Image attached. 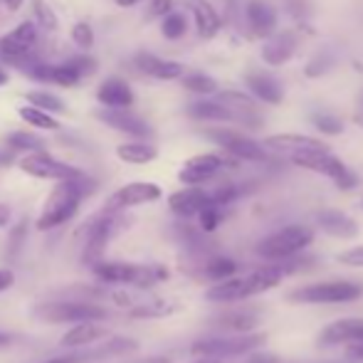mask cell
Returning <instances> with one entry per match:
<instances>
[{"mask_svg":"<svg viewBox=\"0 0 363 363\" xmlns=\"http://www.w3.org/2000/svg\"><path fill=\"white\" fill-rule=\"evenodd\" d=\"M191 5H193V15H196L198 35H201V38H213V35H218L220 25H223L218 10L213 8L208 0H191Z\"/></svg>","mask_w":363,"mask_h":363,"instance_id":"4316f807","label":"cell"},{"mask_svg":"<svg viewBox=\"0 0 363 363\" xmlns=\"http://www.w3.org/2000/svg\"><path fill=\"white\" fill-rule=\"evenodd\" d=\"M148 15L158 18V15H171V0H151L148 5Z\"/></svg>","mask_w":363,"mask_h":363,"instance_id":"7dc6e473","label":"cell"},{"mask_svg":"<svg viewBox=\"0 0 363 363\" xmlns=\"http://www.w3.org/2000/svg\"><path fill=\"white\" fill-rule=\"evenodd\" d=\"M361 106H363V94H361Z\"/></svg>","mask_w":363,"mask_h":363,"instance_id":"91938a15","label":"cell"},{"mask_svg":"<svg viewBox=\"0 0 363 363\" xmlns=\"http://www.w3.org/2000/svg\"><path fill=\"white\" fill-rule=\"evenodd\" d=\"M208 206H213V196L203 188H183L168 198V208L178 218H198Z\"/></svg>","mask_w":363,"mask_h":363,"instance_id":"e0dca14e","label":"cell"},{"mask_svg":"<svg viewBox=\"0 0 363 363\" xmlns=\"http://www.w3.org/2000/svg\"><path fill=\"white\" fill-rule=\"evenodd\" d=\"M20 114V119L25 121V124H30V126H35V129H45V131H52V129H57V121L52 119V116L48 114V111H43V109H35V106H23V109L18 111Z\"/></svg>","mask_w":363,"mask_h":363,"instance_id":"4dcf8cb0","label":"cell"},{"mask_svg":"<svg viewBox=\"0 0 363 363\" xmlns=\"http://www.w3.org/2000/svg\"><path fill=\"white\" fill-rule=\"evenodd\" d=\"M228 208H220V206H208L206 211L198 216V228L203 230V233H216L220 225L225 223V216H228Z\"/></svg>","mask_w":363,"mask_h":363,"instance_id":"836d02e7","label":"cell"},{"mask_svg":"<svg viewBox=\"0 0 363 363\" xmlns=\"http://www.w3.org/2000/svg\"><path fill=\"white\" fill-rule=\"evenodd\" d=\"M25 235H28V220H20L8 238V252H5L8 259H13L20 255V250H23V245H25Z\"/></svg>","mask_w":363,"mask_h":363,"instance_id":"60d3db41","label":"cell"},{"mask_svg":"<svg viewBox=\"0 0 363 363\" xmlns=\"http://www.w3.org/2000/svg\"><path fill=\"white\" fill-rule=\"evenodd\" d=\"M13 336H10V334H5V331H0V349H3V346H10V344H13Z\"/></svg>","mask_w":363,"mask_h":363,"instance_id":"f5cc1de1","label":"cell"},{"mask_svg":"<svg viewBox=\"0 0 363 363\" xmlns=\"http://www.w3.org/2000/svg\"><path fill=\"white\" fill-rule=\"evenodd\" d=\"M67 65H69V67H74L82 77L91 74L96 69V62L91 57H74V60H67Z\"/></svg>","mask_w":363,"mask_h":363,"instance_id":"f6af8a7d","label":"cell"},{"mask_svg":"<svg viewBox=\"0 0 363 363\" xmlns=\"http://www.w3.org/2000/svg\"><path fill=\"white\" fill-rule=\"evenodd\" d=\"M30 77L40 82H52V84H60V86H74L77 82L82 79V74L77 72L74 67H69L67 62L55 65V67H50V65H35V67L30 69Z\"/></svg>","mask_w":363,"mask_h":363,"instance_id":"d4e9b609","label":"cell"},{"mask_svg":"<svg viewBox=\"0 0 363 363\" xmlns=\"http://www.w3.org/2000/svg\"><path fill=\"white\" fill-rule=\"evenodd\" d=\"M28 104L35 106V109H43V111H65V101L55 94H48V91H33L28 94Z\"/></svg>","mask_w":363,"mask_h":363,"instance_id":"e575fe53","label":"cell"},{"mask_svg":"<svg viewBox=\"0 0 363 363\" xmlns=\"http://www.w3.org/2000/svg\"><path fill=\"white\" fill-rule=\"evenodd\" d=\"M0 60L3 62H8V65H15V67H28L30 65V69L35 67L33 65V50H23V48H18V45L13 43V40L5 35V38H0Z\"/></svg>","mask_w":363,"mask_h":363,"instance_id":"f546056e","label":"cell"},{"mask_svg":"<svg viewBox=\"0 0 363 363\" xmlns=\"http://www.w3.org/2000/svg\"><path fill=\"white\" fill-rule=\"evenodd\" d=\"M101 104L111 106V109H126L134 104V91L124 79H106L96 91Z\"/></svg>","mask_w":363,"mask_h":363,"instance_id":"cb8c5ba5","label":"cell"},{"mask_svg":"<svg viewBox=\"0 0 363 363\" xmlns=\"http://www.w3.org/2000/svg\"><path fill=\"white\" fill-rule=\"evenodd\" d=\"M141 3V0H116V5H121V8H129V5H136Z\"/></svg>","mask_w":363,"mask_h":363,"instance_id":"db71d44e","label":"cell"},{"mask_svg":"<svg viewBox=\"0 0 363 363\" xmlns=\"http://www.w3.org/2000/svg\"><path fill=\"white\" fill-rule=\"evenodd\" d=\"M206 136L213 141V144L225 148L230 156L240 158V161H264V158H267V148H264V144H257V141H252L245 134H238V131L213 129V131H206Z\"/></svg>","mask_w":363,"mask_h":363,"instance_id":"8fae6325","label":"cell"},{"mask_svg":"<svg viewBox=\"0 0 363 363\" xmlns=\"http://www.w3.org/2000/svg\"><path fill=\"white\" fill-rule=\"evenodd\" d=\"M33 316H38L45 324H89V321H104L109 319V309L101 304H91V301H45L33 309Z\"/></svg>","mask_w":363,"mask_h":363,"instance_id":"5b68a950","label":"cell"},{"mask_svg":"<svg viewBox=\"0 0 363 363\" xmlns=\"http://www.w3.org/2000/svg\"><path fill=\"white\" fill-rule=\"evenodd\" d=\"M264 148L274 153H282L289 156L291 161L299 156H309V153H324L329 151V146L319 139H311V136H301V134H279V136H269L264 139Z\"/></svg>","mask_w":363,"mask_h":363,"instance_id":"4fadbf2b","label":"cell"},{"mask_svg":"<svg viewBox=\"0 0 363 363\" xmlns=\"http://www.w3.org/2000/svg\"><path fill=\"white\" fill-rule=\"evenodd\" d=\"M329 363H351V361H329Z\"/></svg>","mask_w":363,"mask_h":363,"instance_id":"680465c9","label":"cell"},{"mask_svg":"<svg viewBox=\"0 0 363 363\" xmlns=\"http://www.w3.org/2000/svg\"><path fill=\"white\" fill-rule=\"evenodd\" d=\"M247 86H250V94H255L264 104H279L284 96L282 84L269 74H250Z\"/></svg>","mask_w":363,"mask_h":363,"instance_id":"484cf974","label":"cell"},{"mask_svg":"<svg viewBox=\"0 0 363 363\" xmlns=\"http://www.w3.org/2000/svg\"><path fill=\"white\" fill-rule=\"evenodd\" d=\"M3 84H8V74H5V69L0 67V86H3Z\"/></svg>","mask_w":363,"mask_h":363,"instance_id":"9f6ffc18","label":"cell"},{"mask_svg":"<svg viewBox=\"0 0 363 363\" xmlns=\"http://www.w3.org/2000/svg\"><path fill=\"white\" fill-rule=\"evenodd\" d=\"M33 15H35V23L45 30H55L57 28V18H55V10L50 8L45 0H33Z\"/></svg>","mask_w":363,"mask_h":363,"instance_id":"f35d334b","label":"cell"},{"mask_svg":"<svg viewBox=\"0 0 363 363\" xmlns=\"http://www.w3.org/2000/svg\"><path fill=\"white\" fill-rule=\"evenodd\" d=\"M191 363H225V361H218V359H196Z\"/></svg>","mask_w":363,"mask_h":363,"instance_id":"11a10c76","label":"cell"},{"mask_svg":"<svg viewBox=\"0 0 363 363\" xmlns=\"http://www.w3.org/2000/svg\"><path fill=\"white\" fill-rule=\"evenodd\" d=\"M8 38L13 40L18 48L33 50V45L38 43V28H35V23H23V25H18Z\"/></svg>","mask_w":363,"mask_h":363,"instance_id":"8d00e7d4","label":"cell"},{"mask_svg":"<svg viewBox=\"0 0 363 363\" xmlns=\"http://www.w3.org/2000/svg\"><path fill=\"white\" fill-rule=\"evenodd\" d=\"M129 220L119 218V213H104L99 218H91L77 230V240H82V259L89 267H94L96 262H101V255L106 250V242L119 233L121 228H126Z\"/></svg>","mask_w":363,"mask_h":363,"instance_id":"8992f818","label":"cell"},{"mask_svg":"<svg viewBox=\"0 0 363 363\" xmlns=\"http://www.w3.org/2000/svg\"><path fill=\"white\" fill-rule=\"evenodd\" d=\"M245 363H282L279 361V356L274 354H267V351H255V354H250Z\"/></svg>","mask_w":363,"mask_h":363,"instance_id":"c3c4849f","label":"cell"},{"mask_svg":"<svg viewBox=\"0 0 363 363\" xmlns=\"http://www.w3.org/2000/svg\"><path fill=\"white\" fill-rule=\"evenodd\" d=\"M116 156H119L124 163H131V166H144V163L156 161L158 151L153 146L136 141V144H121V146H116Z\"/></svg>","mask_w":363,"mask_h":363,"instance_id":"f1b7e54d","label":"cell"},{"mask_svg":"<svg viewBox=\"0 0 363 363\" xmlns=\"http://www.w3.org/2000/svg\"><path fill=\"white\" fill-rule=\"evenodd\" d=\"M96 116H99L104 124H109L111 129H119V131H124V134H134V136H141V139H146V136L153 134L151 126H148L144 119L129 114V111L109 109V111H99Z\"/></svg>","mask_w":363,"mask_h":363,"instance_id":"7402d4cb","label":"cell"},{"mask_svg":"<svg viewBox=\"0 0 363 363\" xmlns=\"http://www.w3.org/2000/svg\"><path fill=\"white\" fill-rule=\"evenodd\" d=\"M161 30H163V35H166L168 40H178V38H183V35H186L188 23H186V18H183V15L171 13V15H166V18H163Z\"/></svg>","mask_w":363,"mask_h":363,"instance_id":"74e56055","label":"cell"},{"mask_svg":"<svg viewBox=\"0 0 363 363\" xmlns=\"http://www.w3.org/2000/svg\"><path fill=\"white\" fill-rule=\"evenodd\" d=\"M264 344V334H245V336H233V334H220V336H208V339H198L191 344V354L196 359H238V356H250L255 351H259V346Z\"/></svg>","mask_w":363,"mask_h":363,"instance_id":"52a82bcc","label":"cell"},{"mask_svg":"<svg viewBox=\"0 0 363 363\" xmlns=\"http://www.w3.org/2000/svg\"><path fill=\"white\" fill-rule=\"evenodd\" d=\"M294 163L301 168H309V171L331 178V181L336 183V188H341V191H354V188L359 186V176H356L341 158H336L331 151L299 156V158H294Z\"/></svg>","mask_w":363,"mask_h":363,"instance_id":"ba28073f","label":"cell"},{"mask_svg":"<svg viewBox=\"0 0 363 363\" xmlns=\"http://www.w3.org/2000/svg\"><path fill=\"white\" fill-rule=\"evenodd\" d=\"M344 356L351 363H363V341H354V344L344 346Z\"/></svg>","mask_w":363,"mask_h":363,"instance_id":"bcb514c9","label":"cell"},{"mask_svg":"<svg viewBox=\"0 0 363 363\" xmlns=\"http://www.w3.org/2000/svg\"><path fill=\"white\" fill-rule=\"evenodd\" d=\"M284 10H287L291 18L304 20V18H309V13H311V3L309 0H284Z\"/></svg>","mask_w":363,"mask_h":363,"instance_id":"ee69618b","label":"cell"},{"mask_svg":"<svg viewBox=\"0 0 363 363\" xmlns=\"http://www.w3.org/2000/svg\"><path fill=\"white\" fill-rule=\"evenodd\" d=\"M354 121H356V124H359L361 129H363V111H361V114H356V116H354Z\"/></svg>","mask_w":363,"mask_h":363,"instance_id":"6f0895ef","label":"cell"},{"mask_svg":"<svg viewBox=\"0 0 363 363\" xmlns=\"http://www.w3.org/2000/svg\"><path fill=\"white\" fill-rule=\"evenodd\" d=\"M134 65L148 77H156V79H178L183 74V65L178 62H168V60H161L156 55L141 52L134 57Z\"/></svg>","mask_w":363,"mask_h":363,"instance_id":"603a6c76","label":"cell"},{"mask_svg":"<svg viewBox=\"0 0 363 363\" xmlns=\"http://www.w3.org/2000/svg\"><path fill=\"white\" fill-rule=\"evenodd\" d=\"M13 282H15V274L10 272V269H0V291L10 289L13 287Z\"/></svg>","mask_w":363,"mask_h":363,"instance_id":"681fc988","label":"cell"},{"mask_svg":"<svg viewBox=\"0 0 363 363\" xmlns=\"http://www.w3.org/2000/svg\"><path fill=\"white\" fill-rule=\"evenodd\" d=\"M20 168H23L28 176H35V178H45V181H77V178H82L84 173L79 171V168L69 166V163H62L57 161V158L48 156L45 151L40 153H30V156H25L23 161L18 163Z\"/></svg>","mask_w":363,"mask_h":363,"instance_id":"9c48e42d","label":"cell"},{"mask_svg":"<svg viewBox=\"0 0 363 363\" xmlns=\"http://www.w3.org/2000/svg\"><path fill=\"white\" fill-rule=\"evenodd\" d=\"M106 336H109V329H106V326H101L99 321H89V324L72 326V329L62 336L60 344H62L65 349H74V346H96V344H101Z\"/></svg>","mask_w":363,"mask_h":363,"instance_id":"44dd1931","label":"cell"},{"mask_svg":"<svg viewBox=\"0 0 363 363\" xmlns=\"http://www.w3.org/2000/svg\"><path fill=\"white\" fill-rule=\"evenodd\" d=\"M354 341H363V319L361 316H346V319H336L329 326L319 331V346L331 349V346H349Z\"/></svg>","mask_w":363,"mask_h":363,"instance_id":"5bb4252c","label":"cell"},{"mask_svg":"<svg viewBox=\"0 0 363 363\" xmlns=\"http://www.w3.org/2000/svg\"><path fill=\"white\" fill-rule=\"evenodd\" d=\"M240 274V262L228 255H208L198 262V277L208 279L213 284L228 282Z\"/></svg>","mask_w":363,"mask_h":363,"instance_id":"ac0fdd59","label":"cell"},{"mask_svg":"<svg viewBox=\"0 0 363 363\" xmlns=\"http://www.w3.org/2000/svg\"><path fill=\"white\" fill-rule=\"evenodd\" d=\"M334 67H336V55L331 52V50H324V52H319L309 65H306V77L316 79V77L329 74Z\"/></svg>","mask_w":363,"mask_h":363,"instance_id":"d6a6232c","label":"cell"},{"mask_svg":"<svg viewBox=\"0 0 363 363\" xmlns=\"http://www.w3.org/2000/svg\"><path fill=\"white\" fill-rule=\"evenodd\" d=\"M294 50H296V35L289 33V30H282V33L272 35V38L264 43L262 60L267 65H272V67H279V65L289 62Z\"/></svg>","mask_w":363,"mask_h":363,"instance_id":"ffe728a7","label":"cell"},{"mask_svg":"<svg viewBox=\"0 0 363 363\" xmlns=\"http://www.w3.org/2000/svg\"><path fill=\"white\" fill-rule=\"evenodd\" d=\"M311 242H314V230L309 225H287L259 240L257 257L264 262H287V259L304 255Z\"/></svg>","mask_w":363,"mask_h":363,"instance_id":"277c9868","label":"cell"},{"mask_svg":"<svg viewBox=\"0 0 363 363\" xmlns=\"http://www.w3.org/2000/svg\"><path fill=\"white\" fill-rule=\"evenodd\" d=\"M72 43L82 50H89L94 45V30L86 23H77L72 28Z\"/></svg>","mask_w":363,"mask_h":363,"instance_id":"7bdbcfd3","label":"cell"},{"mask_svg":"<svg viewBox=\"0 0 363 363\" xmlns=\"http://www.w3.org/2000/svg\"><path fill=\"white\" fill-rule=\"evenodd\" d=\"M363 296V282L354 277L344 279H321V282H309L287 291V301L304 306H339L354 304Z\"/></svg>","mask_w":363,"mask_h":363,"instance_id":"7a4b0ae2","label":"cell"},{"mask_svg":"<svg viewBox=\"0 0 363 363\" xmlns=\"http://www.w3.org/2000/svg\"><path fill=\"white\" fill-rule=\"evenodd\" d=\"M245 15H247V25L257 38H272L274 28H277V13L272 10V5H267L264 0H250L247 8H245Z\"/></svg>","mask_w":363,"mask_h":363,"instance_id":"d6986e66","label":"cell"},{"mask_svg":"<svg viewBox=\"0 0 363 363\" xmlns=\"http://www.w3.org/2000/svg\"><path fill=\"white\" fill-rule=\"evenodd\" d=\"M336 262L351 269H363V245H354V247H346L341 252H336Z\"/></svg>","mask_w":363,"mask_h":363,"instance_id":"b9f144b4","label":"cell"},{"mask_svg":"<svg viewBox=\"0 0 363 363\" xmlns=\"http://www.w3.org/2000/svg\"><path fill=\"white\" fill-rule=\"evenodd\" d=\"M94 277L109 287H134L148 289L168 279V269L163 264H134V262H96L91 267Z\"/></svg>","mask_w":363,"mask_h":363,"instance_id":"3957f363","label":"cell"},{"mask_svg":"<svg viewBox=\"0 0 363 363\" xmlns=\"http://www.w3.org/2000/svg\"><path fill=\"white\" fill-rule=\"evenodd\" d=\"M183 86H186L188 91H193V94H213V91L218 89L216 79H211L208 74H186L183 77Z\"/></svg>","mask_w":363,"mask_h":363,"instance_id":"d590c367","label":"cell"},{"mask_svg":"<svg viewBox=\"0 0 363 363\" xmlns=\"http://www.w3.org/2000/svg\"><path fill=\"white\" fill-rule=\"evenodd\" d=\"M218 331L223 334H233V336H245V334H257L259 326V311L250 309V306H235V309H228L223 314H218L216 319L211 321Z\"/></svg>","mask_w":363,"mask_h":363,"instance_id":"9a60e30c","label":"cell"},{"mask_svg":"<svg viewBox=\"0 0 363 363\" xmlns=\"http://www.w3.org/2000/svg\"><path fill=\"white\" fill-rule=\"evenodd\" d=\"M316 228L324 235L336 240H354L359 235V223L344 211H334V208H326V211H319L314 218Z\"/></svg>","mask_w":363,"mask_h":363,"instance_id":"2e32d148","label":"cell"},{"mask_svg":"<svg viewBox=\"0 0 363 363\" xmlns=\"http://www.w3.org/2000/svg\"><path fill=\"white\" fill-rule=\"evenodd\" d=\"M188 116L201 121H233L235 114L216 99H201L188 104Z\"/></svg>","mask_w":363,"mask_h":363,"instance_id":"83f0119b","label":"cell"},{"mask_svg":"<svg viewBox=\"0 0 363 363\" xmlns=\"http://www.w3.org/2000/svg\"><path fill=\"white\" fill-rule=\"evenodd\" d=\"M8 146L15 151H30V153H40L45 151V141L35 134H23V131H15L8 136Z\"/></svg>","mask_w":363,"mask_h":363,"instance_id":"1f68e13d","label":"cell"},{"mask_svg":"<svg viewBox=\"0 0 363 363\" xmlns=\"http://www.w3.org/2000/svg\"><path fill=\"white\" fill-rule=\"evenodd\" d=\"M94 188H96L94 181H89V178H84V176L77 178V181L57 183V186L52 188V193H50L48 203H45L43 213H40L38 223H35V228L48 233V230H55V228H60V225L69 223V220L77 216V211H79L82 201H84Z\"/></svg>","mask_w":363,"mask_h":363,"instance_id":"6da1fadb","label":"cell"},{"mask_svg":"<svg viewBox=\"0 0 363 363\" xmlns=\"http://www.w3.org/2000/svg\"><path fill=\"white\" fill-rule=\"evenodd\" d=\"M163 196L161 186L148 181H134L126 183L124 188L114 193V196L106 198L104 213H121L126 208H136V206H148V203H156Z\"/></svg>","mask_w":363,"mask_h":363,"instance_id":"30bf717a","label":"cell"},{"mask_svg":"<svg viewBox=\"0 0 363 363\" xmlns=\"http://www.w3.org/2000/svg\"><path fill=\"white\" fill-rule=\"evenodd\" d=\"M0 3H3L8 10H18L20 5H23V0H0Z\"/></svg>","mask_w":363,"mask_h":363,"instance_id":"816d5d0a","label":"cell"},{"mask_svg":"<svg viewBox=\"0 0 363 363\" xmlns=\"http://www.w3.org/2000/svg\"><path fill=\"white\" fill-rule=\"evenodd\" d=\"M311 121H314V126L321 131V134H329V136H336L344 131V121L339 119V116L334 114H314L311 116Z\"/></svg>","mask_w":363,"mask_h":363,"instance_id":"ab89813d","label":"cell"},{"mask_svg":"<svg viewBox=\"0 0 363 363\" xmlns=\"http://www.w3.org/2000/svg\"><path fill=\"white\" fill-rule=\"evenodd\" d=\"M10 216H13V213H10V208H8V206H3V203H0V228H3V225H8V223H10Z\"/></svg>","mask_w":363,"mask_h":363,"instance_id":"f907efd6","label":"cell"},{"mask_svg":"<svg viewBox=\"0 0 363 363\" xmlns=\"http://www.w3.org/2000/svg\"><path fill=\"white\" fill-rule=\"evenodd\" d=\"M225 166H228V161L223 156H218V153H201V156L188 158L186 166L178 173V178L188 188H201L203 183L213 181Z\"/></svg>","mask_w":363,"mask_h":363,"instance_id":"7c38bea8","label":"cell"}]
</instances>
